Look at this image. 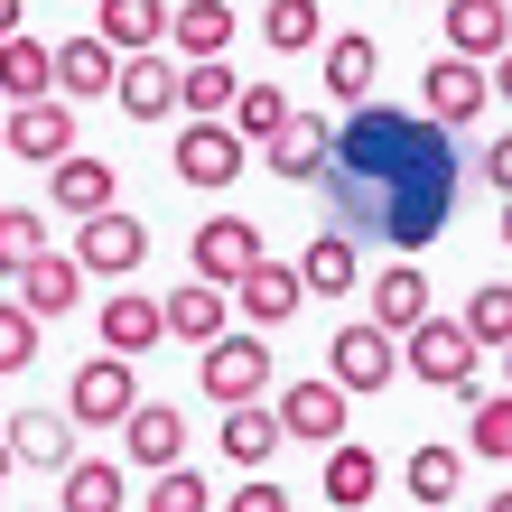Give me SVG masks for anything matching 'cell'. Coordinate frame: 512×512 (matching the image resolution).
Returning <instances> with one entry per match:
<instances>
[{"label": "cell", "mask_w": 512, "mask_h": 512, "mask_svg": "<svg viewBox=\"0 0 512 512\" xmlns=\"http://www.w3.org/2000/svg\"><path fill=\"white\" fill-rule=\"evenodd\" d=\"M19 10H28V0H0V38H10V28H19Z\"/></svg>", "instance_id": "ee69618b"}, {"label": "cell", "mask_w": 512, "mask_h": 512, "mask_svg": "<svg viewBox=\"0 0 512 512\" xmlns=\"http://www.w3.org/2000/svg\"><path fill=\"white\" fill-rule=\"evenodd\" d=\"M382 494V457L364 438H336L326 447V503H373Z\"/></svg>", "instance_id": "d6a6232c"}, {"label": "cell", "mask_w": 512, "mask_h": 512, "mask_svg": "<svg viewBox=\"0 0 512 512\" xmlns=\"http://www.w3.org/2000/svg\"><path fill=\"white\" fill-rule=\"evenodd\" d=\"M457 317H466V336L485 345V354H503V345H512V280L466 289V308H457Z\"/></svg>", "instance_id": "d590c367"}, {"label": "cell", "mask_w": 512, "mask_h": 512, "mask_svg": "<svg viewBox=\"0 0 512 512\" xmlns=\"http://www.w3.org/2000/svg\"><path fill=\"white\" fill-rule=\"evenodd\" d=\"M10 475H19V457H10V438H0V485H10Z\"/></svg>", "instance_id": "f6af8a7d"}, {"label": "cell", "mask_w": 512, "mask_h": 512, "mask_svg": "<svg viewBox=\"0 0 512 512\" xmlns=\"http://www.w3.org/2000/svg\"><path fill=\"white\" fill-rule=\"evenodd\" d=\"M447 10V47L457 56H503L512 47V0H438Z\"/></svg>", "instance_id": "f1b7e54d"}, {"label": "cell", "mask_w": 512, "mask_h": 512, "mask_svg": "<svg viewBox=\"0 0 512 512\" xmlns=\"http://www.w3.org/2000/svg\"><path fill=\"white\" fill-rule=\"evenodd\" d=\"M503 391H512V345H503Z\"/></svg>", "instance_id": "c3c4849f"}, {"label": "cell", "mask_w": 512, "mask_h": 512, "mask_svg": "<svg viewBox=\"0 0 512 512\" xmlns=\"http://www.w3.org/2000/svg\"><path fill=\"white\" fill-rule=\"evenodd\" d=\"M84 280H94V270H84L75 252H56V243H47L38 261L19 270V308H38V317H75V308H84Z\"/></svg>", "instance_id": "d6986e66"}, {"label": "cell", "mask_w": 512, "mask_h": 512, "mask_svg": "<svg viewBox=\"0 0 512 512\" xmlns=\"http://www.w3.org/2000/svg\"><path fill=\"white\" fill-rule=\"evenodd\" d=\"M364 289H373V326H391V336H410L429 317V270H419V252H391Z\"/></svg>", "instance_id": "9a60e30c"}, {"label": "cell", "mask_w": 512, "mask_h": 512, "mask_svg": "<svg viewBox=\"0 0 512 512\" xmlns=\"http://www.w3.org/2000/svg\"><path fill=\"white\" fill-rule=\"evenodd\" d=\"M233 308H243V326H261V336H270V326H289L298 308H308V280H298V261H252L243 270V280H233Z\"/></svg>", "instance_id": "30bf717a"}, {"label": "cell", "mask_w": 512, "mask_h": 512, "mask_svg": "<svg viewBox=\"0 0 512 512\" xmlns=\"http://www.w3.org/2000/svg\"><path fill=\"white\" fill-rule=\"evenodd\" d=\"M224 512H298V503H289L280 485H270V466H252V475H243V485H233V494H224Z\"/></svg>", "instance_id": "60d3db41"}, {"label": "cell", "mask_w": 512, "mask_h": 512, "mask_svg": "<svg viewBox=\"0 0 512 512\" xmlns=\"http://www.w3.org/2000/svg\"><path fill=\"white\" fill-rule=\"evenodd\" d=\"M466 457H485V466H512V391L475 401V419H466Z\"/></svg>", "instance_id": "8d00e7d4"}, {"label": "cell", "mask_w": 512, "mask_h": 512, "mask_svg": "<svg viewBox=\"0 0 512 512\" xmlns=\"http://www.w3.org/2000/svg\"><path fill=\"white\" fill-rule=\"evenodd\" d=\"M261 47H280V56H317V47H326L317 0H270V10H261Z\"/></svg>", "instance_id": "836d02e7"}, {"label": "cell", "mask_w": 512, "mask_h": 512, "mask_svg": "<svg viewBox=\"0 0 512 512\" xmlns=\"http://www.w3.org/2000/svg\"><path fill=\"white\" fill-rule=\"evenodd\" d=\"M168 159H177V177H187V187H233V177H243V159H252V140L233 131V122H177V140H168Z\"/></svg>", "instance_id": "ba28073f"}, {"label": "cell", "mask_w": 512, "mask_h": 512, "mask_svg": "<svg viewBox=\"0 0 512 512\" xmlns=\"http://www.w3.org/2000/svg\"><path fill=\"white\" fill-rule=\"evenodd\" d=\"M326 373H336L345 391H382L391 373H401V336H391V326H373V317H354V326H336V336H326Z\"/></svg>", "instance_id": "9c48e42d"}, {"label": "cell", "mask_w": 512, "mask_h": 512, "mask_svg": "<svg viewBox=\"0 0 512 512\" xmlns=\"http://www.w3.org/2000/svg\"><path fill=\"white\" fill-rule=\"evenodd\" d=\"M475 354H485V345L466 336V317H438V308L401 336V364L429 382V391H466V401H475Z\"/></svg>", "instance_id": "7a4b0ae2"}, {"label": "cell", "mask_w": 512, "mask_h": 512, "mask_svg": "<svg viewBox=\"0 0 512 512\" xmlns=\"http://www.w3.org/2000/svg\"><path fill=\"white\" fill-rule=\"evenodd\" d=\"M112 103H122L131 122H168V112H177V47H168V56H159V47L122 56V84H112Z\"/></svg>", "instance_id": "2e32d148"}, {"label": "cell", "mask_w": 512, "mask_h": 512, "mask_svg": "<svg viewBox=\"0 0 512 512\" xmlns=\"http://www.w3.org/2000/svg\"><path fill=\"white\" fill-rule=\"evenodd\" d=\"M47 205H56V215H103V205H122V177H112V159L66 149V159L47 168Z\"/></svg>", "instance_id": "ac0fdd59"}, {"label": "cell", "mask_w": 512, "mask_h": 512, "mask_svg": "<svg viewBox=\"0 0 512 512\" xmlns=\"http://www.w3.org/2000/svg\"><path fill=\"white\" fill-rule=\"evenodd\" d=\"M187 261H196V280H224V289H233V280L261 261V233H252L243 215H205L196 243H187Z\"/></svg>", "instance_id": "e0dca14e"}, {"label": "cell", "mask_w": 512, "mask_h": 512, "mask_svg": "<svg viewBox=\"0 0 512 512\" xmlns=\"http://www.w3.org/2000/svg\"><path fill=\"white\" fill-rule=\"evenodd\" d=\"M205 503H215V494H205V475H196V466H159V475H149V503H140V512H205Z\"/></svg>", "instance_id": "ab89813d"}, {"label": "cell", "mask_w": 512, "mask_h": 512, "mask_svg": "<svg viewBox=\"0 0 512 512\" xmlns=\"http://www.w3.org/2000/svg\"><path fill=\"white\" fill-rule=\"evenodd\" d=\"M140 354H94V364H75V382H66V410H75V429H122V419L140 410Z\"/></svg>", "instance_id": "277c9868"}, {"label": "cell", "mask_w": 512, "mask_h": 512, "mask_svg": "<svg viewBox=\"0 0 512 512\" xmlns=\"http://www.w3.org/2000/svg\"><path fill=\"white\" fill-rule=\"evenodd\" d=\"M38 94H56V47L10 28L0 38V103H38Z\"/></svg>", "instance_id": "4316f807"}, {"label": "cell", "mask_w": 512, "mask_h": 512, "mask_svg": "<svg viewBox=\"0 0 512 512\" xmlns=\"http://www.w3.org/2000/svg\"><path fill=\"white\" fill-rule=\"evenodd\" d=\"M224 326H233V289L224 280H177L168 289V336L177 345H215Z\"/></svg>", "instance_id": "ffe728a7"}, {"label": "cell", "mask_w": 512, "mask_h": 512, "mask_svg": "<svg viewBox=\"0 0 512 512\" xmlns=\"http://www.w3.org/2000/svg\"><path fill=\"white\" fill-rule=\"evenodd\" d=\"M401 485H410V503H438V512H447V503L466 494V447H438V438H429V447H410Z\"/></svg>", "instance_id": "1f68e13d"}, {"label": "cell", "mask_w": 512, "mask_h": 512, "mask_svg": "<svg viewBox=\"0 0 512 512\" xmlns=\"http://www.w3.org/2000/svg\"><path fill=\"white\" fill-rule=\"evenodd\" d=\"M112 84H122V47H112L103 28H84V38L56 47V94L66 103H103Z\"/></svg>", "instance_id": "7c38bea8"}, {"label": "cell", "mask_w": 512, "mask_h": 512, "mask_svg": "<svg viewBox=\"0 0 512 512\" xmlns=\"http://www.w3.org/2000/svg\"><path fill=\"white\" fill-rule=\"evenodd\" d=\"M298 280H308V298H345V289H364V243L326 224L317 243L298 252Z\"/></svg>", "instance_id": "603a6c76"}, {"label": "cell", "mask_w": 512, "mask_h": 512, "mask_svg": "<svg viewBox=\"0 0 512 512\" xmlns=\"http://www.w3.org/2000/svg\"><path fill=\"white\" fill-rule=\"evenodd\" d=\"M196 373H205V401H224V410H233V401H261V391H270L280 354L261 345V326H224V336L205 345V364H196Z\"/></svg>", "instance_id": "3957f363"}, {"label": "cell", "mask_w": 512, "mask_h": 512, "mask_svg": "<svg viewBox=\"0 0 512 512\" xmlns=\"http://www.w3.org/2000/svg\"><path fill=\"white\" fill-rule=\"evenodd\" d=\"M317 66H326V94H336V103H373V66H382V47L364 38V28H336V38L317 47Z\"/></svg>", "instance_id": "d4e9b609"}, {"label": "cell", "mask_w": 512, "mask_h": 512, "mask_svg": "<svg viewBox=\"0 0 512 512\" xmlns=\"http://www.w3.org/2000/svg\"><path fill=\"white\" fill-rule=\"evenodd\" d=\"M345 401H354V391H345L336 373H308V382L280 391V429L308 438V447H336V438H345Z\"/></svg>", "instance_id": "8fae6325"}, {"label": "cell", "mask_w": 512, "mask_h": 512, "mask_svg": "<svg viewBox=\"0 0 512 512\" xmlns=\"http://www.w3.org/2000/svg\"><path fill=\"white\" fill-rule=\"evenodd\" d=\"M0 438H10V457L38 466V475L75 466V410H19V419H0Z\"/></svg>", "instance_id": "5bb4252c"}, {"label": "cell", "mask_w": 512, "mask_h": 512, "mask_svg": "<svg viewBox=\"0 0 512 512\" xmlns=\"http://www.w3.org/2000/svg\"><path fill=\"white\" fill-rule=\"evenodd\" d=\"M75 261L94 270V280H131L149 261V224L131 205H103V215H75Z\"/></svg>", "instance_id": "52a82bcc"}, {"label": "cell", "mask_w": 512, "mask_h": 512, "mask_svg": "<svg viewBox=\"0 0 512 512\" xmlns=\"http://www.w3.org/2000/svg\"><path fill=\"white\" fill-rule=\"evenodd\" d=\"M47 252V205H0V280H19Z\"/></svg>", "instance_id": "e575fe53"}, {"label": "cell", "mask_w": 512, "mask_h": 512, "mask_svg": "<svg viewBox=\"0 0 512 512\" xmlns=\"http://www.w3.org/2000/svg\"><path fill=\"white\" fill-rule=\"evenodd\" d=\"M122 447H131V466H187V419H177V401H140L122 419Z\"/></svg>", "instance_id": "44dd1931"}, {"label": "cell", "mask_w": 512, "mask_h": 512, "mask_svg": "<svg viewBox=\"0 0 512 512\" xmlns=\"http://www.w3.org/2000/svg\"><path fill=\"white\" fill-rule=\"evenodd\" d=\"M0 149H10L19 168H56V159L75 149V103H66V94L10 103V112H0Z\"/></svg>", "instance_id": "8992f818"}, {"label": "cell", "mask_w": 512, "mask_h": 512, "mask_svg": "<svg viewBox=\"0 0 512 512\" xmlns=\"http://www.w3.org/2000/svg\"><path fill=\"white\" fill-rule=\"evenodd\" d=\"M503 252H512V196H503Z\"/></svg>", "instance_id": "7dc6e473"}, {"label": "cell", "mask_w": 512, "mask_h": 512, "mask_svg": "<svg viewBox=\"0 0 512 512\" xmlns=\"http://www.w3.org/2000/svg\"><path fill=\"white\" fill-rule=\"evenodd\" d=\"M233 94H243V75H233L224 56H177V112H187V122H224Z\"/></svg>", "instance_id": "cb8c5ba5"}, {"label": "cell", "mask_w": 512, "mask_h": 512, "mask_svg": "<svg viewBox=\"0 0 512 512\" xmlns=\"http://www.w3.org/2000/svg\"><path fill=\"white\" fill-rule=\"evenodd\" d=\"M289 112H298V103L280 94V84H243V94H233V112H224V122L243 131V140H270V131L289 122Z\"/></svg>", "instance_id": "74e56055"}, {"label": "cell", "mask_w": 512, "mask_h": 512, "mask_svg": "<svg viewBox=\"0 0 512 512\" xmlns=\"http://www.w3.org/2000/svg\"><path fill=\"white\" fill-rule=\"evenodd\" d=\"M261 149H270V177H289V187H317V168L336 159V131H326V112H289V122L270 131Z\"/></svg>", "instance_id": "4fadbf2b"}, {"label": "cell", "mask_w": 512, "mask_h": 512, "mask_svg": "<svg viewBox=\"0 0 512 512\" xmlns=\"http://www.w3.org/2000/svg\"><path fill=\"white\" fill-rule=\"evenodd\" d=\"M215 438H224V457L243 466V475H252V466H270V457L289 447V429H280V401H233Z\"/></svg>", "instance_id": "7402d4cb"}, {"label": "cell", "mask_w": 512, "mask_h": 512, "mask_svg": "<svg viewBox=\"0 0 512 512\" xmlns=\"http://www.w3.org/2000/svg\"><path fill=\"white\" fill-rule=\"evenodd\" d=\"M485 512H512V485H503V494H485Z\"/></svg>", "instance_id": "bcb514c9"}, {"label": "cell", "mask_w": 512, "mask_h": 512, "mask_svg": "<svg viewBox=\"0 0 512 512\" xmlns=\"http://www.w3.org/2000/svg\"><path fill=\"white\" fill-rule=\"evenodd\" d=\"M475 168H485V177H494V187L512 196V131H494V140H485V159H475Z\"/></svg>", "instance_id": "b9f144b4"}, {"label": "cell", "mask_w": 512, "mask_h": 512, "mask_svg": "<svg viewBox=\"0 0 512 512\" xmlns=\"http://www.w3.org/2000/svg\"><path fill=\"white\" fill-rule=\"evenodd\" d=\"M168 336V298H140V289H112L103 298V345L112 354H149Z\"/></svg>", "instance_id": "83f0119b"}, {"label": "cell", "mask_w": 512, "mask_h": 512, "mask_svg": "<svg viewBox=\"0 0 512 512\" xmlns=\"http://www.w3.org/2000/svg\"><path fill=\"white\" fill-rule=\"evenodd\" d=\"M494 103V75H485V56H429V75H419V112L429 122H447V131H475V112Z\"/></svg>", "instance_id": "5b68a950"}, {"label": "cell", "mask_w": 512, "mask_h": 512, "mask_svg": "<svg viewBox=\"0 0 512 512\" xmlns=\"http://www.w3.org/2000/svg\"><path fill=\"white\" fill-rule=\"evenodd\" d=\"M168 10L177 0H94V28L122 56H140V47H168Z\"/></svg>", "instance_id": "f546056e"}, {"label": "cell", "mask_w": 512, "mask_h": 512, "mask_svg": "<svg viewBox=\"0 0 512 512\" xmlns=\"http://www.w3.org/2000/svg\"><path fill=\"white\" fill-rule=\"evenodd\" d=\"M457 140L429 112L401 103H345L336 122V159L317 168L326 187V224L354 233V243H391V252H429L447 233V205H457Z\"/></svg>", "instance_id": "6da1fadb"}, {"label": "cell", "mask_w": 512, "mask_h": 512, "mask_svg": "<svg viewBox=\"0 0 512 512\" xmlns=\"http://www.w3.org/2000/svg\"><path fill=\"white\" fill-rule=\"evenodd\" d=\"M38 308H19V298H0V373H28L38 364Z\"/></svg>", "instance_id": "f35d334b"}, {"label": "cell", "mask_w": 512, "mask_h": 512, "mask_svg": "<svg viewBox=\"0 0 512 512\" xmlns=\"http://www.w3.org/2000/svg\"><path fill=\"white\" fill-rule=\"evenodd\" d=\"M122 503H131V485H122L112 457H75L56 475V512H122Z\"/></svg>", "instance_id": "4dcf8cb0"}, {"label": "cell", "mask_w": 512, "mask_h": 512, "mask_svg": "<svg viewBox=\"0 0 512 512\" xmlns=\"http://www.w3.org/2000/svg\"><path fill=\"white\" fill-rule=\"evenodd\" d=\"M485 75H494V103H512V47L494 56V66H485Z\"/></svg>", "instance_id": "7bdbcfd3"}, {"label": "cell", "mask_w": 512, "mask_h": 512, "mask_svg": "<svg viewBox=\"0 0 512 512\" xmlns=\"http://www.w3.org/2000/svg\"><path fill=\"white\" fill-rule=\"evenodd\" d=\"M233 38H243L233 0H177V10H168V47L177 56H224Z\"/></svg>", "instance_id": "484cf974"}]
</instances>
